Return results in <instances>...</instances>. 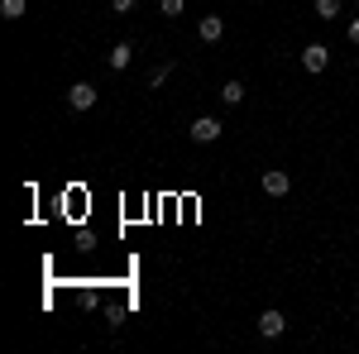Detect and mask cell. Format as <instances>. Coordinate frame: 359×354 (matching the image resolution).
<instances>
[{
  "label": "cell",
  "instance_id": "obj_1",
  "mask_svg": "<svg viewBox=\"0 0 359 354\" xmlns=\"http://www.w3.org/2000/svg\"><path fill=\"white\" fill-rule=\"evenodd\" d=\"M221 130H225V125L216 120V115H196V120H192V139H196V144H216Z\"/></svg>",
  "mask_w": 359,
  "mask_h": 354
},
{
  "label": "cell",
  "instance_id": "obj_2",
  "mask_svg": "<svg viewBox=\"0 0 359 354\" xmlns=\"http://www.w3.org/2000/svg\"><path fill=\"white\" fill-rule=\"evenodd\" d=\"M259 187H264V196H287V191H292V177H287L283 168H269V172L259 177Z\"/></svg>",
  "mask_w": 359,
  "mask_h": 354
},
{
  "label": "cell",
  "instance_id": "obj_3",
  "mask_svg": "<svg viewBox=\"0 0 359 354\" xmlns=\"http://www.w3.org/2000/svg\"><path fill=\"white\" fill-rule=\"evenodd\" d=\"M283 330H287V316H283L278 306H269V311H259V335H264V340H278Z\"/></svg>",
  "mask_w": 359,
  "mask_h": 354
},
{
  "label": "cell",
  "instance_id": "obj_4",
  "mask_svg": "<svg viewBox=\"0 0 359 354\" xmlns=\"http://www.w3.org/2000/svg\"><path fill=\"white\" fill-rule=\"evenodd\" d=\"M302 67L306 72H326V67H331V48H326V43H306L302 48Z\"/></svg>",
  "mask_w": 359,
  "mask_h": 354
},
{
  "label": "cell",
  "instance_id": "obj_5",
  "mask_svg": "<svg viewBox=\"0 0 359 354\" xmlns=\"http://www.w3.org/2000/svg\"><path fill=\"white\" fill-rule=\"evenodd\" d=\"M67 106H72V110H91V106H96V86H91V82L67 86Z\"/></svg>",
  "mask_w": 359,
  "mask_h": 354
},
{
  "label": "cell",
  "instance_id": "obj_6",
  "mask_svg": "<svg viewBox=\"0 0 359 354\" xmlns=\"http://www.w3.org/2000/svg\"><path fill=\"white\" fill-rule=\"evenodd\" d=\"M196 34H201L206 43H221V34H225V20H221V15H206V20L196 25Z\"/></svg>",
  "mask_w": 359,
  "mask_h": 354
},
{
  "label": "cell",
  "instance_id": "obj_7",
  "mask_svg": "<svg viewBox=\"0 0 359 354\" xmlns=\"http://www.w3.org/2000/svg\"><path fill=\"white\" fill-rule=\"evenodd\" d=\"M130 62H135V43H115V48H111V67H115V72H125Z\"/></svg>",
  "mask_w": 359,
  "mask_h": 354
},
{
  "label": "cell",
  "instance_id": "obj_8",
  "mask_svg": "<svg viewBox=\"0 0 359 354\" xmlns=\"http://www.w3.org/2000/svg\"><path fill=\"white\" fill-rule=\"evenodd\" d=\"M221 101H225V106H240V101H245V82H225L221 86Z\"/></svg>",
  "mask_w": 359,
  "mask_h": 354
},
{
  "label": "cell",
  "instance_id": "obj_9",
  "mask_svg": "<svg viewBox=\"0 0 359 354\" xmlns=\"http://www.w3.org/2000/svg\"><path fill=\"white\" fill-rule=\"evenodd\" d=\"M25 10H29V0H0V15L5 20H25Z\"/></svg>",
  "mask_w": 359,
  "mask_h": 354
},
{
  "label": "cell",
  "instance_id": "obj_10",
  "mask_svg": "<svg viewBox=\"0 0 359 354\" xmlns=\"http://www.w3.org/2000/svg\"><path fill=\"white\" fill-rule=\"evenodd\" d=\"M316 15H321V20H335V15H340V0H316Z\"/></svg>",
  "mask_w": 359,
  "mask_h": 354
},
{
  "label": "cell",
  "instance_id": "obj_11",
  "mask_svg": "<svg viewBox=\"0 0 359 354\" xmlns=\"http://www.w3.org/2000/svg\"><path fill=\"white\" fill-rule=\"evenodd\" d=\"M158 10H163L168 20H172V15H182V0H158Z\"/></svg>",
  "mask_w": 359,
  "mask_h": 354
},
{
  "label": "cell",
  "instance_id": "obj_12",
  "mask_svg": "<svg viewBox=\"0 0 359 354\" xmlns=\"http://www.w3.org/2000/svg\"><path fill=\"white\" fill-rule=\"evenodd\" d=\"M111 10H115V15H130V10H135V0H111Z\"/></svg>",
  "mask_w": 359,
  "mask_h": 354
},
{
  "label": "cell",
  "instance_id": "obj_13",
  "mask_svg": "<svg viewBox=\"0 0 359 354\" xmlns=\"http://www.w3.org/2000/svg\"><path fill=\"white\" fill-rule=\"evenodd\" d=\"M350 43H359V15L350 20Z\"/></svg>",
  "mask_w": 359,
  "mask_h": 354
}]
</instances>
